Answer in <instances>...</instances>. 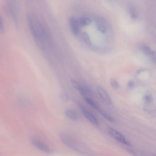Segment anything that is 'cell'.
I'll use <instances>...</instances> for the list:
<instances>
[{
    "label": "cell",
    "mask_w": 156,
    "mask_h": 156,
    "mask_svg": "<svg viewBox=\"0 0 156 156\" xmlns=\"http://www.w3.org/2000/svg\"><path fill=\"white\" fill-rule=\"evenodd\" d=\"M27 21L35 43L40 49H45L43 39L47 36V34L43 27L35 16L31 13L27 15Z\"/></svg>",
    "instance_id": "obj_1"
},
{
    "label": "cell",
    "mask_w": 156,
    "mask_h": 156,
    "mask_svg": "<svg viewBox=\"0 0 156 156\" xmlns=\"http://www.w3.org/2000/svg\"><path fill=\"white\" fill-rule=\"evenodd\" d=\"M62 142L69 148L78 153L85 154V152L81 148L80 145L73 137L66 132H62L60 135Z\"/></svg>",
    "instance_id": "obj_2"
},
{
    "label": "cell",
    "mask_w": 156,
    "mask_h": 156,
    "mask_svg": "<svg viewBox=\"0 0 156 156\" xmlns=\"http://www.w3.org/2000/svg\"><path fill=\"white\" fill-rule=\"evenodd\" d=\"M31 141L32 145L36 148L42 151L47 153H52L53 151L51 148L39 139L35 137H32L31 138Z\"/></svg>",
    "instance_id": "obj_3"
},
{
    "label": "cell",
    "mask_w": 156,
    "mask_h": 156,
    "mask_svg": "<svg viewBox=\"0 0 156 156\" xmlns=\"http://www.w3.org/2000/svg\"><path fill=\"white\" fill-rule=\"evenodd\" d=\"M107 130L111 135L119 142L128 146H131L130 142L127 140L123 135L114 129L108 126L107 127Z\"/></svg>",
    "instance_id": "obj_4"
},
{
    "label": "cell",
    "mask_w": 156,
    "mask_h": 156,
    "mask_svg": "<svg viewBox=\"0 0 156 156\" xmlns=\"http://www.w3.org/2000/svg\"><path fill=\"white\" fill-rule=\"evenodd\" d=\"M6 6L8 14L15 23H18L16 9L12 0H6Z\"/></svg>",
    "instance_id": "obj_5"
},
{
    "label": "cell",
    "mask_w": 156,
    "mask_h": 156,
    "mask_svg": "<svg viewBox=\"0 0 156 156\" xmlns=\"http://www.w3.org/2000/svg\"><path fill=\"white\" fill-rule=\"evenodd\" d=\"M78 105L82 113L87 119L94 125H98V120L93 114L87 110L81 104L79 103Z\"/></svg>",
    "instance_id": "obj_6"
},
{
    "label": "cell",
    "mask_w": 156,
    "mask_h": 156,
    "mask_svg": "<svg viewBox=\"0 0 156 156\" xmlns=\"http://www.w3.org/2000/svg\"><path fill=\"white\" fill-rule=\"evenodd\" d=\"M69 23L72 33L75 36L78 35L79 33L80 26L78 20L72 17L69 19Z\"/></svg>",
    "instance_id": "obj_7"
},
{
    "label": "cell",
    "mask_w": 156,
    "mask_h": 156,
    "mask_svg": "<svg viewBox=\"0 0 156 156\" xmlns=\"http://www.w3.org/2000/svg\"><path fill=\"white\" fill-rule=\"evenodd\" d=\"M80 92V94L84 98H91L93 96V93L92 90L89 87L86 85H81L80 86L78 90Z\"/></svg>",
    "instance_id": "obj_8"
},
{
    "label": "cell",
    "mask_w": 156,
    "mask_h": 156,
    "mask_svg": "<svg viewBox=\"0 0 156 156\" xmlns=\"http://www.w3.org/2000/svg\"><path fill=\"white\" fill-rule=\"evenodd\" d=\"M97 91L102 99L105 103L109 105L112 104V102L110 97L109 96L106 92L100 87H98L97 88Z\"/></svg>",
    "instance_id": "obj_9"
},
{
    "label": "cell",
    "mask_w": 156,
    "mask_h": 156,
    "mask_svg": "<svg viewBox=\"0 0 156 156\" xmlns=\"http://www.w3.org/2000/svg\"><path fill=\"white\" fill-rule=\"evenodd\" d=\"M65 114L68 118L73 121H77L79 119L78 113L73 109L67 110L65 112Z\"/></svg>",
    "instance_id": "obj_10"
},
{
    "label": "cell",
    "mask_w": 156,
    "mask_h": 156,
    "mask_svg": "<svg viewBox=\"0 0 156 156\" xmlns=\"http://www.w3.org/2000/svg\"><path fill=\"white\" fill-rule=\"evenodd\" d=\"M84 99L85 101L91 106L93 107L94 109L95 110L100 111V107L99 106L98 104L94 101L91 98H86Z\"/></svg>",
    "instance_id": "obj_11"
},
{
    "label": "cell",
    "mask_w": 156,
    "mask_h": 156,
    "mask_svg": "<svg viewBox=\"0 0 156 156\" xmlns=\"http://www.w3.org/2000/svg\"><path fill=\"white\" fill-rule=\"evenodd\" d=\"M80 26L84 27L88 26L91 23V21L89 18H81L79 21Z\"/></svg>",
    "instance_id": "obj_12"
},
{
    "label": "cell",
    "mask_w": 156,
    "mask_h": 156,
    "mask_svg": "<svg viewBox=\"0 0 156 156\" xmlns=\"http://www.w3.org/2000/svg\"><path fill=\"white\" fill-rule=\"evenodd\" d=\"M140 48L141 51L146 54L152 55L153 53V51L150 47L147 46H142L140 47Z\"/></svg>",
    "instance_id": "obj_13"
},
{
    "label": "cell",
    "mask_w": 156,
    "mask_h": 156,
    "mask_svg": "<svg viewBox=\"0 0 156 156\" xmlns=\"http://www.w3.org/2000/svg\"><path fill=\"white\" fill-rule=\"evenodd\" d=\"M83 37L84 41L89 46H91L92 45L91 40L88 33L86 32H83Z\"/></svg>",
    "instance_id": "obj_14"
},
{
    "label": "cell",
    "mask_w": 156,
    "mask_h": 156,
    "mask_svg": "<svg viewBox=\"0 0 156 156\" xmlns=\"http://www.w3.org/2000/svg\"><path fill=\"white\" fill-rule=\"evenodd\" d=\"M110 84L111 86L114 89H117L119 88V84L118 82L114 79L112 78L110 80Z\"/></svg>",
    "instance_id": "obj_15"
},
{
    "label": "cell",
    "mask_w": 156,
    "mask_h": 156,
    "mask_svg": "<svg viewBox=\"0 0 156 156\" xmlns=\"http://www.w3.org/2000/svg\"><path fill=\"white\" fill-rule=\"evenodd\" d=\"M143 99L146 103H151L153 101V98L151 95L147 94L144 96Z\"/></svg>",
    "instance_id": "obj_16"
},
{
    "label": "cell",
    "mask_w": 156,
    "mask_h": 156,
    "mask_svg": "<svg viewBox=\"0 0 156 156\" xmlns=\"http://www.w3.org/2000/svg\"><path fill=\"white\" fill-rule=\"evenodd\" d=\"M5 32V27L4 21L2 16L0 14V33L4 34Z\"/></svg>",
    "instance_id": "obj_17"
},
{
    "label": "cell",
    "mask_w": 156,
    "mask_h": 156,
    "mask_svg": "<svg viewBox=\"0 0 156 156\" xmlns=\"http://www.w3.org/2000/svg\"><path fill=\"white\" fill-rule=\"evenodd\" d=\"M100 112L104 117L106 119V120H108L109 121L111 122H114V121L113 119L109 115H108L105 112L101 111L100 110Z\"/></svg>",
    "instance_id": "obj_18"
},
{
    "label": "cell",
    "mask_w": 156,
    "mask_h": 156,
    "mask_svg": "<svg viewBox=\"0 0 156 156\" xmlns=\"http://www.w3.org/2000/svg\"><path fill=\"white\" fill-rule=\"evenodd\" d=\"M60 99L64 103H66L69 100L68 97L66 94L62 93L60 95Z\"/></svg>",
    "instance_id": "obj_19"
},
{
    "label": "cell",
    "mask_w": 156,
    "mask_h": 156,
    "mask_svg": "<svg viewBox=\"0 0 156 156\" xmlns=\"http://www.w3.org/2000/svg\"><path fill=\"white\" fill-rule=\"evenodd\" d=\"M99 31L102 33H104L106 31V28L104 25L99 24L97 26Z\"/></svg>",
    "instance_id": "obj_20"
},
{
    "label": "cell",
    "mask_w": 156,
    "mask_h": 156,
    "mask_svg": "<svg viewBox=\"0 0 156 156\" xmlns=\"http://www.w3.org/2000/svg\"><path fill=\"white\" fill-rule=\"evenodd\" d=\"M130 12L131 17L133 19H136L137 18V15L136 13L135 10L132 7L130 8Z\"/></svg>",
    "instance_id": "obj_21"
},
{
    "label": "cell",
    "mask_w": 156,
    "mask_h": 156,
    "mask_svg": "<svg viewBox=\"0 0 156 156\" xmlns=\"http://www.w3.org/2000/svg\"><path fill=\"white\" fill-rule=\"evenodd\" d=\"M135 83L133 80H130L129 81L128 84V86L129 88H132L135 86Z\"/></svg>",
    "instance_id": "obj_22"
},
{
    "label": "cell",
    "mask_w": 156,
    "mask_h": 156,
    "mask_svg": "<svg viewBox=\"0 0 156 156\" xmlns=\"http://www.w3.org/2000/svg\"><path fill=\"white\" fill-rule=\"evenodd\" d=\"M145 71V70L142 69L139 70L137 72L136 74H139L142 72H144Z\"/></svg>",
    "instance_id": "obj_23"
}]
</instances>
